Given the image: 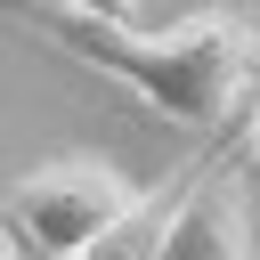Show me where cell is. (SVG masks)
<instances>
[{"mask_svg": "<svg viewBox=\"0 0 260 260\" xmlns=\"http://www.w3.org/2000/svg\"><path fill=\"white\" fill-rule=\"evenodd\" d=\"M0 260H32V252L16 244V228H8V219H0Z\"/></svg>", "mask_w": 260, "mask_h": 260, "instance_id": "6", "label": "cell"}, {"mask_svg": "<svg viewBox=\"0 0 260 260\" xmlns=\"http://www.w3.org/2000/svg\"><path fill=\"white\" fill-rule=\"evenodd\" d=\"M236 130V122H228ZM219 130V138H228ZM211 138V146H219ZM211 162V154H203ZM187 171V187L171 195V211H162V236H154V260H252V236H244V203H236V187L228 179H211V171Z\"/></svg>", "mask_w": 260, "mask_h": 260, "instance_id": "3", "label": "cell"}, {"mask_svg": "<svg viewBox=\"0 0 260 260\" xmlns=\"http://www.w3.org/2000/svg\"><path fill=\"white\" fill-rule=\"evenodd\" d=\"M244 130H252V171H260V57H252V89H244Z\"/></svg>", "mask_w": 260, "mask_h": 260, "instance_id": "5", "label": "cell"}, {"mask_svg": "<svg viewBox=\"0 0 260 260\" xmlns=\"http://www.w3.org/2000/svg\"><path fill=\"white\" fill-rule=\"evenodd\" d=\"M16 16H32L57 49H73L81 65L130 81L162 122L179 130H228L244 122V89H252V57H260V32L228 8H203V16H179L171 32H138V24H106V16H73L57 0H8Z\"/></svg>", "mask_w": 260, "mask_h": 260, "instance_id": "1", "label": "cell"}, {"mask_svg": "<svg viewBox=\"0 0 260 260\" xmlns=\"http://www.w3.org/2000/svg\"><path fill=\"white\" fill-rule=\"evenodd\" d=\"M130 203V179L122 171H106L98 154H57V162H41V171H24L16 187H8V228H16V244L32 252V260H65V252H81L114 211Z\"/></svg>", "mask_w": 260, "mask_h": 260, "instance_id": "2", "label": "cell"}, {"mask_svg": "<svg viewBox=\"0 0 260 260\" xmlns=\"http://www.w3.org/2000/svg\"><path fill=\"white\" fill-rule=\"evenodd\" d=\"M57 8H73V16H106V24H130V16H138V0H57Z\"/></svg>", "mask_w": 260, "mask_h": 260, "instance_id": "4", "label": "cell"}, {"mask_svg": "<svg viewBox=\"0 0 260 260\" xmlns=\"http://www.w3.org/2000/svg\"><path fill=\"white\" fill-rule=\"evenodd\" d=\"M252 260H260V252H252Z\"/></svg>", "mask_w": 260, "mask_h": 260, "instance_id": "7", "label": "cell"}]
</instances>
